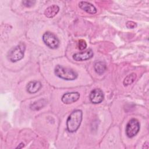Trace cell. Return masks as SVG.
Here are the masks:
<instances>
[{
    "mask_svg": "<svg viewBox=\"0 0 149 149\" xmlns=\"http://www.w3.org/2000/svg\"><path fill=\"white\" fill-rule=\"evenodd\" d=\"M90 101L95 104L101 102L104 100V93L100 88L93 90L90 94Z\"/></svg>",
    "mask_w": 149,
    "mask_h": 149,
    "instance_id": "8992f818",
    "label": "cell"
},
{
    "mask_svg": "<svg viewBox=\"0 0 149 149\" xmlns=\"http://www.w3.org/2000/svg\"><path fill=\"white\" fill-rule=\"evenodd\" d=\"M59 11V7L56 5H52L48 7L44 11V15L48 18L54 17Z\"/></svg>",
    "mask_w": 149,
    "mask_h": 149,
    "instance_id": "8fae6325",
    "label": "cell"
},
{
    "mask_svg": "<svg viewBox=\"0 0 149 149\" xmlns=\"http://www.w3.org/2000/svg\"><path fill=\"white\" fill-rule=\"evenodd\" d=\"M25 49V44L20 42L9 51L7 55L8 59L12 62H16L21 60L24 57Z\"/></svg>",
    "mask_w": 149,
    "mask_h": 149,
    "instance_id": "3957f363",
    "label": "cell"
},
{
    "mask_svg": "<svg viewBox=\"0 0 149 149\" xmlns=\"http://www.w3.org/2000/svg\"><path fill=\"white\" fill-rule=\"evenodd\" d=\"M93 56V52L89 48L86 51L76 53L73 55V59L76 61H83L91 59Z\"/></svg>",
    "mask_w": 149,
    "mask_h": 149,
    "instance_id": "52a82bcc",
    "label": "cell"
},
{
    "mask_svg": "<svg viewBox=\"0 0 149 149\" xmlns=\"http://www.w3.org/2000/svg\"><path fill=\"white\" fill-rule=\"evenodd\" d=\"M47 101L44 99H41L38 101H35L33 104H31L30 106L31 109L34 111H37L41 109L47 104Z\"/></svg>",
    "mask_w": 149,
    "mask_h": 149,
    "instance_id": "4fadbf2b",
    "label": "cell"
},
{
    "mask_svg": "<svg viewBox=\"0 0 149 149\" xmlns=\"http://www.w3.org/2000/svg\"><path fill=\"white\" fill-rule=\"evenodd\" d=\"M140 130V123L135 118L131 119L126 126V134L129 138L135 136Z\"/></svg>",
    "mask_w": 149,
    "mask_h": 149,
    "instance_id": "5b68a950",
    "label": "cell"
},
{
    "mask_svg": "<svg viewBox=\"0 0 149 149\" xmlns=\"http://www.w3.org/2000/svg\"><path fill=\"white\" fill-rule=\"evenodd\" d=\"M42 40L44 44L51 49L57 48L60 44L58 37L50 31H47L43 34Z\"/></svg>",
    "mask_w": 149,
    "mask_h": 149,
    "instance_id": "277c9868",
    "label": "cell"
},
{
    "mask_svg": "<svg viewBox=\"0 0 149 149\" xmlns=\"http://www.w3.org/2000/svg\"><path fill=\"white\" fill-rule=\"evenodd\" d=\"M54 73L58 77L65 80H74L77 77V73L72 69L65 68L58 65L54 70Z\"/></svg>",
    "mask_w": 149,
    "mask_h": 149,
    "instance_id": "7a4b0ae2",
    "label": "cell"
},
{
    "mask_svg": "<svg viewBox=\"0 0 149 149\" xmlns=\"http://www.w3.org/2000/svg\"><path fill=\"white\" fill-rule=\"evenodd\" d=\"M36 1H32V0H26L22 1V3L24 6L26 7H31L36 3Z\"/></svg>",
    "mask_w": 149,
    "mask_h": 149,
    "instance_id": "2e32d148",
    "label": "cell"
},
{
    "mask_svg": "<svg viewBox=\"0 0 149 149\" xmlns=\"http://www.w3.org/2000/svg\"><path fill=\"white\" fill-rule=\"evenodd\" d=\"M80 97V94L78 92H70L64 94L61 98L62 102L66 104H69L77 101Z\"/></svg>",
    "mask_w": 149,
    "mask_h": 149,
    "instance_id": "ba28073f",
    "label": "cell"
},
{
    "mask_svg": "<svg viewBox=\"0 0 149 149\" xmlns=\"http://www.w3.org/2000/svg\"><path fill=\"white\" fill-rule=\"evenodd\" d=\"M41 84L38 81H31L26 86L27 91L30 94L38 92L41 88Z\"/></svg>",
    "mask_w": 149,
    "mask_h": 149,
    "instance_id": "30bf717a",
    "label": "cell"
},
{
    "mask_svg": "<svg viewBox=\"0 0 149 149\" xmlns=\"http://www.w3.org/2000/svg\"><path fill=\"white\" fill-rule=\"evenodd\" d=\"M94 70L98 74H102L106 70L107 66L105 62L102 61H98L95 63L94 66Z\"/></svg>",
    "mask_w": 149,
    "mask_h": 149,
    "instance_id": "7c38bea8",
    "label": "cell"
},
{
    "mask_svg": "<svg viewBox=\"0 0 149 149\" xmlns=\"http://www.w3.org/2000/svg\"><path fill=\"white\" fill-rule=\"evenodd\" d=\"M79 6L80 9L86 12L87 13L91 15L95 14L97 13L96 8L91 3L87 1H80L79 3Z\"/></svg>",
    "mask_w": 149,
    "mask_h": 149,
    "instance_id": "9c48e42d",
    "label": "cell"
},
{
    "mask_svg": "<svg viewBox=\"0 0 149 149\" xmlns=\"http://www.w3.org/2000/svg\"><path fill=\"white\" fill-rule=\"evenodd\" d=\"M78 47L80 50H84L87 47V43L85 40L81 39L79 40L78 42Z\"/></svg>",
    "mask_w": 149,
    "mask_h": 149,
    "instance_id": "9a60e30c",
    "label": "cell"
},
{
    "mask_svg": "<svg viewBox=\"0 0 149 149\" xmlns=\"http://www.w3.org/2000/svg\"><path fill=\"white\" fill-rule=\"evenodd\" d=\"M136 79V74L134 73H132L128 74L123 80V85L125 86H127L132 84Z\"/></svg>",
    "mask_w": 149,
    "mask_h": 149,
    "instance_id": "5bb4252c",
    "label": "cell"
},
{
    "mask_svg": "<svg viewBox=\"0 0 149 149\" xmlns=\"http://www.w3.org/2000/svg\"><path fill=\"white\" fill-rule=\"evenodd\" d=\"M126 26L128 29H134L136 27V23L133 21H128L126 22Z\"/></svg>",
    "mask_w": 149,
    "mask_h": 149,
    "instance_id": "e0dca14e",
    "label": "cell"
},
{
    "mask_svg": "<svg viewBox=\"0 0 149 149\" xmlns=\"http://www.w3.org/2000/svg\"><path fill=\"white\" fill-rule=\"evenodd\" d=\"M83 118V112L80 109H76L71 112L66 120L68 132H75L79 127Z\"/></svg>",
    "mask_w": 149,
    "mask_h": 149,
    "instance_id": "6da1fadb",
    "label": "cell"
}]
</instances>
